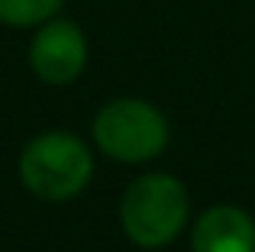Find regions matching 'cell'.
<instances>
[{
	"instance_id": "obj_4",
	"label": "cell",
	"mask_w": 255,
	"mask_h": 252,
	"mask_svg": "<svg viewBox=\"0 0 255 252\" xmlns=\"http://www.w3.org/2000/svg\"><path fill=\"white\" fill-rule=\"evenodd\" d=\"M29 65L45 84H71L87 65V39L71 19H55L39 26L29 45Z\"/></svg>"
},
{
	"instance_id": "obj_3",
	"label": "cell",
	"mask_w": 255,
	"mask_h": 252,
	"mask_svg": "<svg viewBox=\"0 0 255 252\" xmlns=\"http://www.w3.org/2000/svg\"><path fill=\"white\" fill-rule=\"evenodd\" d=\"M94 139L117 162H149L168 145V120L152 104L120 97L94 117Z\"/></svg>"
},
{
	"instance_id": "obj_1",
	"label": "cell",
	"mask_w": 255,
	"mask_h": 252,
	"mask_svg": "<svg viewBox=\"0 0 255 252\" xmlns=\"http://www.w3.org/2000/svg\"><path fill=\"white\" fill-rule=\"evenodd\" d=\"M91 149L71 132H42L19 155V181L42 201H68L91 181Z\"/></svg>"
},
{
	"instance_id": "obj_6",
	"label": "cell",
	"mask_w": 255,
	"mask_h": 252,
	"mask_svg": "<svg viewBox=\"0 0 255 252\" xmlns=\"http://www.w3.org/2000/svg\"><path fill=\"white\" fill-rule=\"evenodd\" d=\"M65 0H0V23L13 29L42 26L62 10Z\"/></svg>"
},
{
	"instance_id": "obj_2",
	"label": "cell",
	"mask_w": 255,
	"mask_h": 252,
	"mask_svg": "<svg viewBox=\"0 0 255 252\" xmlns=\"http://www.w3.org/2000/svg\"><path fill=\"white\" fill-rule=\"evenodd\" d=\"M123 230L136 246L158 249L168 246L184 230L187 220V191L171 175H142L126 188L120 204Z\"/></svg>"
},
{
	"instance_id": "obj_5",
	"label": "cell",
	"mask_w": 255,
	"mask_h": 252,
	"mask_svg": "<svg viewBox=\"0 0 255 252\" xmlns=\"http://www.w3.org/2000/svg\"><path fill=\"white\" fill-rule=\"evenodd\" d=\"M191 246L194 252H255V223L246 210L220 204L194 223Z\"/></svg>"
}]
</instances>
